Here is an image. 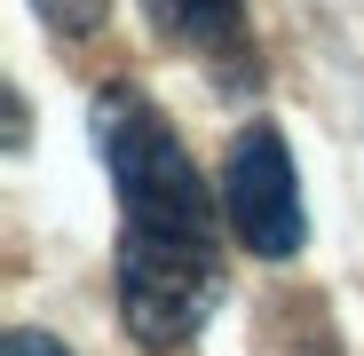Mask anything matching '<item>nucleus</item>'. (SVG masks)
<instances>
[{"instance_id":"f257e3e1","label":"nucleus","mask_w":364,"mask_h":356,"mask_svg":"<svg viewBox=\"0 0 364 356\" xmlns=\"http://www.w3.org/2000/svg\"><path fill=\"white\" fill-rule=\"evenodd\" d=\"M95 158L119 190V230L127 237H182V246H222V198L206 190V174L191 166L182 135L166 127V111L135 80H103L87 103Z\"/></svg>"},{"instance_id":"f03ea898","label":"nucleus","mask_w":364,"mask_h":356,"mask_svg":"<svg viewBox=\"0 0 364 356\" xmlns=\"http://www.w3.org/2000/svg\"><path fill=\"white\" fill-rule=\"evenodd\" d=\"M119 317L143 348H182L222 301V246H182V237H127L119 230Z\"/></svg>"},{"instance_id":"7ed1b4c3","label":"nucleus","mask_w":364,"mask_h":356,"mask_svg":"<svg viewBox=\"0 0 364 356\" xmlns=\"http://www.w3.org/2000/svg\"><path fill=\"white\" fill-rule=\"evenodd\" d=\"M222 214L237 230V246L262 254V261H293L309 246V206H301V174H293V151L269 119L230 135V158H222Z\"/></svg>"},{"instance_id":"20e7f679","label":"nucleus","mask_w":364,"mask_h":356,"mask_svg":"<svg viewBox=\"0 0 364 356\" xmlns=\"http://www.w3.org/2000/svg\"><path fill=\"white\" fill-rule=\"evenodd\" d=\"M143 16L166 48L214 64V80H230V55L254 72V48H246V0H143Z\"/></svg>"},{"instance_id":"39448f33","label":"nucleus","mask_w":364,"mask_h":356,"mask_svg":"<svg viewBox=\"0 0 364 356\" xmlns=\"http://www.w3.org/2000/svg\"><path fill=\"white\" fill-rule=\"evenodd\" d=\"M32 9H40V24H55L64 40H80V32H95V24H103L111 0H32Z\"/></svg>"},{"instance_id":"423d86ee","label":"nucleus","mask_w":364,"mask_h":356,"mask_svg":"<svg viewBox=\"0 0 364 356\" xmlns=\"http://www.w3.org/2000/svg\"><path fill=\"white\" fill-rule=\"evenodd\" d=\"M0 356H72V348L55 340V333H32V325H16L9 340H0Z\"/></svg>"},{"instance_id":"0eeeda50","label":"nucleus","mask_w":364,"mask_h":356,"mask_svg":"<svg viewBox=\"0 0 364 356\" xmlns=\"http://www.w3.org/2000/svg\"><path fill=\"white\" fill-rule=\"evenodd\" d=\"M9 151H24V95L9 87Z\"/></svg>"}]
</instances>
